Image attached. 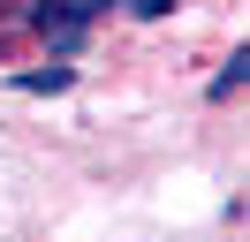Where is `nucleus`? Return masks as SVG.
Returning a JSON list of instances; mask_svg holds the SVG:
<instances>
[{"mask_svg": "<svg viewBox=\"0 0 250 242\" xmlns=\"http://www.w3.org/2000/svg\"><path fill=\"white\" fill-rule=\"evenodd\" d=\"M106 8H114V0H31V38L53 45V53H76L83 30H91Z\"/></svg>", "mask_w": 250, "mask_h": 242, "instance_id": "1", "label": "nucleus"}, {"mask_svg": "<svg viewBox=\"0 0 250 242\" xmlns=\"http://www.w3.org/2000/svg\"><path fill=\"white\" fill-rule=\"evenodd\" d=\"M16 38H31V0H0V53Z\"/></svg>", "mask_w": 250, "mask_h": 242, "instance_id": "2", "label": "nucleus"}, {"mask_svg": "<svg viewBox=\"0 0 250 242\" xmlns=\"http://www.w3.org/2000/svg\"><path fill=\"white\" fill-rule=\"evenodd\" d=\"M76 83V68H31V76H16V91H31V99H46V91H68Z\"/></svg>", "mask_w": 250, "mask_h": 242, "instance_id": "3", "label": "nucleus"}, {"mask_svg": "<svg viewBox=\"0 0 250 242\" xmlns=\"http://www.w3.org/2000/svg\"><path fill=\"white\" fill-rule=\"evenodd\" d=\"M243 76H250V68H243V53H235V60H228V68H220V76H212V99H235V91H243Z\"/></svg>", "mask_w": 250, "mask_h": 242, "instance_id": "4", "label": "nucleus"}, {"mask_svg": "<svg viewBox=\"0 0 250 242\" xmlns=\"http://www.w3.org/2000/svg\"><path fill=\"white\" fill-rule=\"evenodd\" d=\"M122 8L137 15V23H159V15H174V8H182V0H122Z\"/></svg>", "mask_w": 250, "mask_h": 242, "instance_id": "5", "label": "nucleus"}]
</instances>
